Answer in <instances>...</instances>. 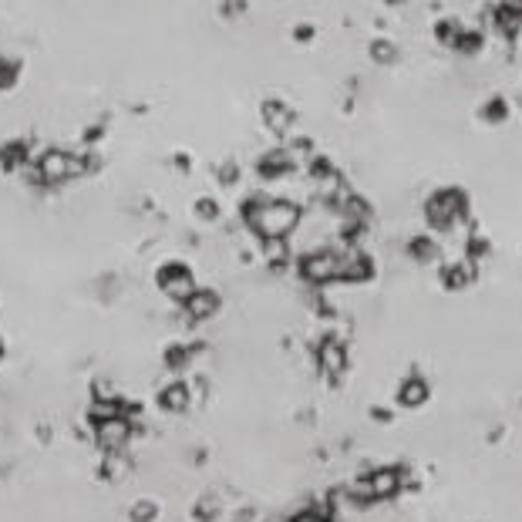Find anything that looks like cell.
I'll use <instances>...</instances> for the list:
<instances>
[{"label": "cell", "instance_id": "2", "mask_svg": "<svg viewBox=\"0 0 522 522\" xmlns=\"http://www.w3.org/2000/svg\"><path fill=\"white\" fill-rule=\"evenodd\" d=\"M38 172L44 182H61L68 176H78V172H85V159H75L71 152L64 149H48L38 159Z\"/></svg>", "mask_w": 522, "mask_h": 522}, {"label": "cell", "instance_id": "3", "mask_svg": "<svg viewBox=\"0 0 522 522\" xmlns=\"http://www.w3.org/2000/svg\"><path fill=\"white\" fill-rule=\"evenodd\" d=\"M95 435L108 452H118V448L128 442V435H132V425H128V418H108V421H98Z\"/></svg>", "mask_w": 522, "mask_h": 522}, {"label": "cell", "instance_id": "9", "mask_svg": "<svg viewBox=\"0 0 522 522\" xmlns=\"http://www.w3.org/2000/svg\"><path fill=\"white\" fill-rule=\"evenodd\" d=\"M300 522H317V519H300Z\"/></svg>", "mask_w": 522, "mask_h": 522}, {"label": "cell", "instance_id": "6", "mask_svg": "<svg viewBox=\"0 0 522 522\" xmlns=\"http://www.w3.org/2000/svg\"><path fill=\"white\" fill-rule=\"evenodd\" d=\"M162 405L166 408H186V388H182V384H172V388H166L162 391Z\"/></svg>", "mask_w": 522, "mask_h": 522}, {"label": "cell", "instance_id": "8", "mask_svg": "<svg viewBox=\"0 0 522 522\" xmlns=\"http://www.w3.org/2000/svg\"><path fill=\"white\" fill-rule=\"evenodd\" d=\"M11 81H14V68L7 61H0V88L11 85Z\"/></svg>", "mask_w": 522, "mask_h": 522}, {"label": "cell", "instance_id": "5", "mask_svg": "<svg viewBox=\"0 0 522 522\" xmlns=\"http://www.w3.org/2000/svg\"><path fill=\"white\" fill-rule=\"evenodd\" d=\"M189 310L196 317L213 314V310H216V297H213V293H192V297H189Z\"/></svg>", "mask_w": 522, "mask_h": 522}, {"label": "cell", "instance_id": "4", "mask_svg": "<svg viewBox=\"0 0 522 522\" xmlns=\"http://www.w3.org/2000/svg\"><path fill=\"white\" fill-rule=\"evenodd\" d=\"M162 287H166L169 297L186 300V304H189V297H192V293H196V287H192V277H189L186 270H179V267L162 270Z\"/></svg>", "mask_w": 522, "mask_h": 522}, {"label": "cell", "instance_id": "1", "mask_svg": "<svg viewBox=\"0 0 522 522\" xmlns=\"http://www.w3.org/2000/svg\"><path fill=\"white\" fill-rule=\"evenodd\" d=\"M250 219L263 236L277 240V236H283L293 223H297V209L287 203H270V206H260L256 213H250Z\"/></svg>", "mask_w": 522, "mask_h": 522}, {"label": "cell", "instance_id": "7", "mask_svg": "<svg viewBox=\"0 0 522 522\" xmlns=\"http://www.w3.org/2000/svg\"><path fill=\"white\" fill-rule=\"evenodd\" d=\"M155 516V509L149 506V502H139V506H135V522H142V519H152Z\"/></svg>", "mask_w": 522, "mask_h": 522}]
</instances>
